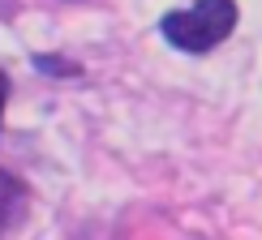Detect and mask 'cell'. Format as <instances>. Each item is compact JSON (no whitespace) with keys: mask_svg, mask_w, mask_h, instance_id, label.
<instances>
[{"mask_svg":"<svg viewBox=\"0 0 262 240\" xmlns=\"http://www.w3.org/2000/svg\"><path fill=\"white\" fill-rule=\"evenodd\" d=\"M159 30L177 52L202 56L236 30V0H198L189 9H172V13H163Z\"/></svg>","mask_w":262,"mask_h":240,"instance_id":"6da1fadb","label":"cell"},{"mask_svg":"<svg viewBox=\"0 0 262 240\" xmlns=\"http://www.w3.org/2000/svg\"><path fill=\"white\" fill-rule=\"evenodd\" d=\"M5 103H9V78H5V69H0V116H5Z\"/></svg>","mask_w":262,"mask_h":240,"instance_id":"3957f363","label":"cell"},{"mask_svg":"<svg viewBox=\"0 0 262 240\" xmlns=\"http://www.w3.org/2000/svg\"><path fill=\"white\" fill-rule=\"evenodd\" d=\"M21 206H26V184L0 167V232H9V227L17 223Z\"/></svg>","mask_w":262,"mask_h":240,"instance_id":"7a4b0ae2","label":"cell"}]
</instances>
